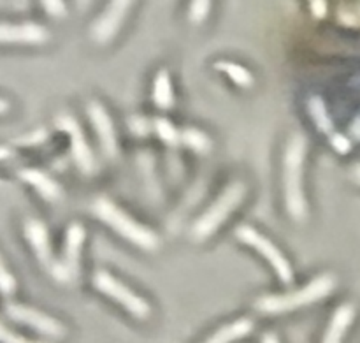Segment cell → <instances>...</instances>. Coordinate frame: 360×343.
I'll return each instance as SVG.
<instances>
[{"mask_svg":"<svg viewBox=\"0 0 360 343\" xmlns=\"http://www.w3.org/2000/svg\"><path fill=\"white\" fill-rule=\"evenodd\" d=\"M306 158V139L302 134H294L285 150L283 189L285 208L292 220L302 222L308 217V203L302 190V168Z\"/></svg>","mask_w":360,"mask_h":343,"instance_id":"6da1fadb","label":"cell"},{"mask_svg":"<svg viewBox=\"0 0 360 343\" xmlns=\"http://www.w3.org/2000/svg\"><path fill=\"white\" fill-rule=\"evenodd\" d=\"M91 213L98 220L104 222L108 227H111L112 231L118 232L122 238H125L127 242L139 247V249L151 252V250H157L160 247V238L150 227L143 225L141 222L134 220L129 213H125L122 208L116 206L108 197H97V199H94V203H91Z\"/></svg>","mask_w":360,"mask_h":343,"instance_id":"7a4b0ae2","label":"cell"},{"mask_svg":"<svg viewBox=\"0 0 360 343\" xmlns=\"http://www.w3.org/2000/svg\"><path fill=\"white\" fill-rule=\"evenodd\" d=\"M334 287H336V278L333 275H320L299 291L287 292V294L262 296L255 301V310H259L260 313H269V316L287 313L292 310L302 308V306L315 305L320 299L327 298L334 291Z\"/></svg>","mask_w":360,"mask_h":343,"instance_id":"3957f363","label":"cell"},{"mask_svg":"<svg viewBox=\"0 0 360 343\" xmlns=\"http://www.w3.org/2000/svg\"><path fill=\"white\" fill-rule=\"evenodd\" d=\"M246 197V185L243 182H234L224 190L220 197L204 211L199 220L192 225V238L195 242H204L218 231L221 224L231 217L234 210L241 206Z\"/></svg>","mask_w":360,"mask_h":343,"instance_id":"277c9868","label":"cell"},{"mask_svg":"<svg viewBox=\"0 0 360 343\" xmlns=\"http://www.w3.org/2000/svg\"><path fill=\"white\" fill-rule=\"evenodd\" d=\"M91 284L97 289L98 292L105 294L108 298L115 299L118 305H122L134 319L137 320H146L151 316V306L148 305V301L144 298H141L139 294L132 291V289L127 287L125 284L118 280V278L112 277L111 273L104 270H98L94 273L91 278Z\"/></svg>","mask_w":360,"mask_h":343,"instance_id":"5b68a950","label":"cell"},{"mask_svg":"<svg viewBox=\"0 0 360 343\" xmlns=\"http://www.w3.org/2000/svg\"><path fill=\"white\" fill-rule=\"evenodd\" d=\"M236 238L241 243H245V245L255 249L264 259L269 261L273 270L276 271L278 278H280L283 284H290V282L294 280V268H292V264L288 263V259L283 256V252H281L269 238H266L262 232H259L255 227H252V225H239V227L236 229Z\"/></svg>","mask_w":360,"mask_h":343,"instance_id":"8992f818","label":"cell"},{"mask_svg":"<svg viewBox=\"0 0 360 343\" xmlns=\"http://www.w3.org/2000/svg\"><path fill=\"white\" fill-rule=\"evenodd\" d=\"M84 238H86V231L81 224L74 222L67 227L65 235V247H63L62 259L56 264L55 271L51 277L60 284H72L79 277V257H81V247H83Z\"/></svg>","mask_w":360,"mask_h":343,"instance_id":"52a82bcc","label":"cell"},{"mask_svg":"<svg viewBox=\"0 0 360 343\" xmlns=\"http://www.w3.org/2000/svg\"><path fill=\"white\" fill-rule=\"evenodd\" d=\"M4 312H6V316L9 317L11 320H14V323L32 328V330H35L37 333L46 335V337L49 338L65 337V326H63L60 320H56L55 317L48 316V313L41 312V310L20 305V303H7V305L4 306Z\"/></svg>","mask_w":360,"mask_h":343,"instance_id":"ba28073f","label":"cell"},{"mask_svg":"<svg viewBox=\"0 0 360 343\" xmlns=\"http://www.w3.org/2000/svg\"><path fill=\"white\" fill-rule=\"evenodd\" d=\"M56 127H58L62 132H65L70 139V157H72L74 164L77 166L83 175L91 176L97 169L95 164V155L91 151L90 144L84 139V134L81 125L77 123V120L70 115H60L56 118Z\"/></svg>","mask_w":360,"mask_h":343,"instance_id":"9c48e42d","label":"cell"},{"mask_svg":"<svg viewBox=\"0 0 360 343\" xmlns=\"http://www.w3.org/2000/svg\"><path fill=\"white\" fill-rule=\"evenodd\" d=\"M132 4L134 0H109L104 13L91 25V41L97 42V44H108V42H111L120 32V28H122Z\"/></svg>","mask_w":360,"mask_h":343,"instance_id":"30bf717a","label":"cell"},{"mask_svg":"<svg viewBox=\"0 0 360 343\" xmlns=\"http://www.w3.org/2000/svg\"><path fill=\"white\" fill-rule=\"evenodd\" d=\"M88 118H90L91 127L97 132L98 141H101L102 151L108 158H116L118 157V137H116L115 125H112V120L109 116V113L105 111L104 106L97 101H90L86 106Z\"/></svg>","mask_w":360,"mask_h":343,"instance_id":"8fae6325","label":"cell"},{"mask_svg":"<svg viewBox=\"0 0 360 343\" xmlns=\"http://www.w3.org/2000/svg\"><path fill=\"white\" fill-rule=\"evenodd\" d=\"M23 229H25V238H27L28 243H30L39 264H41V266L44 268L46 271H49V275H51L53 271H55L58 261H56L55 256H53L51 242H49V235L46 225L42 224L41 220H37V218H28V220L25 222Z\"/></svg>","mask_w":360,"mask_h":343,"instance_id":"7c38bea8","label":"cell"},{"mask_svg":"<svg viewBox=\"0 0 360 343\" xmlns=\"http://www.w3.org/2000/svg\"><path fill=\"white\" fill-rule=\"evenodd\" d=\"M49 39V32L37 23H0V42L16 44H44Z\"/></svg>","mask_w":360,"mask_h":343,"instance_id":"4fadbf2b","label":"cell"},{"mask_svg":"<svg viewBox=\"0 0 360 343\" xmlns=\"http://www.w3.org/2000/svg\"><path fill=\"white\" fill-rule=\"evenodd\" d=\"M18 176H20L25 183L34 187L42 199L49 201V203H56V201L62 199L63 190L62 187H60V183L56 182V180H53L49 175H46L44 171H41V169H20V171H18Z\"/></svg>","mask_w":360,"mask_h":343,"instance_id":"5bb4252c","label":"cell"},{"mask_svg":"<svg viewBox=\"0 0 360 343\" xmlns=\"http://www.w3.org/2000/svg\"><path fill=\"white\" fill-rule=\"evenodd\" d=\"M355 319V306L350 303L341 305L336 312L333 313L329 328H327L326 335H323L322 343H341L343 342L345 335H347L348 328L352 326Z\"/></svg>","mask_w":360,"mask_h":343,"instance_id":"9a60e30c","label":"cell"},{"mask_svg":"<svg viewBox=\"0 0 360 343\" xmlns=\"http://www.w3.org/2000/svg\"><path fill=\"white\" fill-rule=\"evenodd\" d=\"M253 328H255V323L252 319L243 317V319H238L234 323L227 324V326L220 328L217 333L211 335L204 343H232L236 340H241L246 335L252 333Z\"/></svg>","mask_w":360,"mask_h":343,"instance_id":"2e32d148","label":"cell"},{"mask_svg":"<svg viewBox=\"0 0 360 343\" xmlns=\"http://www.w3.org/2000/svg\"><path fill=\"white\" fill-rule=\"evenodd\" d=\"M151 99H153L155 106L160 109H171L174 106V90H172L171 74L169 70L162 69L158 70L157 77L153 81V92H151Z\"/></svg>","mask_w":360,"mask_h":343,"instance_id":"e0dca14e","label":"cell"},{"mask_svg":"<svg viewBox=\"0 0 360 343\" xmlns=\"http://www.w3.org/2000/svg\"><path fill=\"white\" fill-rule=\"evenodd\" d=\"M308 109H309V115H311L313 123L315 127L319 129V132L327 134V136H333L334 134V125H333V120H330L329 111L326 108V102H323L322 97H311L308 102Z\"/></svg>","mask_w":360,"mask_h":343,"instance_id":"ac0fdd59","label":"cell"},{"mask_svg":"<svg viewBox=\"0 0 360 343\" xmlns=\"http://www.w3.org/2000/svg\"><path fill=\"white\" fill-rule=\"evenodd\" d=\"M214 67H217L218 70H221V73L227 74V76L231 77V80L234 81V83L238 85V87L250 88L253 85L252 73H250V70L246 69V67L239 66V63L229 62V60H221V62L214 63Z\"/></svg>","mask_w":360,"mask_h":343,"instance_id":"d6986e66","label":"cell"},{"mask_svg":"<svg viewBox=\"0 0 360 343\" xmlns=\"http://www.w3.org/2000/svg\"><path fill=\"white\" fill-rule=\"evenodd\" d=\"M153 132L171 148L181 146V130L176 129L167 118H153Z\"/></svg>","mask_w":360,"mask_h":343,"instance_id":"ffe728a7","label":"cell"},{"mask_svg":"<svg viewBox=\"0 0 360 343\" xmlns=\"http://www.w3.org/2000/svg\"><path fill=\"white\" fill-rule=\"evenodd\" d=\"M181 143L195 150L197 154H207L213 146L210 137L199 129H181Z\"/></svg>","mask_w":360,"mask_h":343,"instance_id":"44dd1931","label":"cell"},{"mask_svg":"<svg viewBox=\"0 0 360 343\" xmlns=\"http://www.w3.org/2000/svg\"><path fill=\"white\" fill-rule=\"evenodd\" d=\"M213 0H190L188 20L192 25H202L211 13Z\"/></svg>","mask_w":360,"mask_h":343,"instance_id":"7402d4cb","label":"cell"},{"mask_svg":"<svg viewBox=\"0 0 360 343\" xmlns=\"http://www.w3.org/2000/svg\"><path fill=\"white\" fill-rule=\"evenodd\" d=\"M16 278L13 277V273H11L9 270H7V266L4 264L2 257H0V294L4 296H11L14 294V291H16Z\"/></svg>","mask_w":360,"mask_h":343,"instance_id":"603a6c76","label":"cell"},{"mask_svg":"<svg viewBox=\"0 0 360 343\" xmlns=\"http://www.w3.org/2000/svg\"><path fill=\"white\" fill-rule=\"evenodd\" d=\"M129 127L136 136H148L150 132H153V120L143 118V116H132L129 120Z\"/></svg>","mask_w":360,"mask_h":343,"instance_id":"cb8c5ba5","label":"cell"},{"mask_svg":"<svg viewBox=\"0 0 360 343\" xmlns=\"http://www.w3.org/2000/svg\"><path fill=\"white\" fill-rule=\"evenodd\" d=\"M41 4L49 16L53 18L67 16V7L63 0H41Z\"/></svg>","mask_w":360,"mask_h":343,"instance_id":"d4e9b609","label":"cell"},{"mask_svg":"<svg viewBox=\"0 0 360 343\" xmlns=\"http://www.w3.org/2000/svg\"><path fill=\"white\" fill-rule=\"evenodd\" d=\"M329 141H330V144H333V148L338 151V154L347 155L348 151L352 150V141L348 139V137L345 136V134L334 132L333 136L329 137Z\"/></svg>","mask_w":360,"mask_h":343,"instance_id":"484cf974","label":"cell"},{"mask_svg":"<svg viewBox=\"0 0 360 343\" xmlns=\"http://www.w3.org/2000/svg\"><path fill=\"white\" fill-rule=\"evenodd\" d=\"M0 343H41V342H32L28 338L16 335L14 331H11L9 328H6V324L0 323Z\"/></svg>","mask_w":360,"mask_h":343,"instance_id":"4316f807","label":"cell"},{"mask_svg":"<svg viewBox=\"0 0 360 343\" xmlns=\"http://www.w3.org/2000/svg\"><path fill=\"white\" fill-rule=\"evenodd\" d=\"M44 139H46V130H37V132L28 134V136H25V137H20V139H16L14 143L23 144V146H32V144L42 143Z\"/></svg>","mask_w":360,"mask_h":343,"instance_id":"83f0119b","label":"cell"},{"mask_svg":"<svg viewBox=\"0 0 360 343\" xmlns=\"http://www.w3.org/2000/svg\"><path fill=\"white\" fill-rule=\"evenodd\" d=\"M309 7H311L313 16L319 20L327 16V0H309Z\"/></svg>","mask_w":360,"mask_h":343,"instance_id":"f1b7e54d","label":"cell"},{"mask_svg":"<svg viewBox=\"0 0 360 343\" xmlns=\"http://www.w3.org/2000/svg\"><path fill=\"white\" fill-rule=\"evenodd\" d=\"M352 134H354V137L355 139H359L360 141V116L357 120H355L354 122V125H352Z\"/></svg>","mask_w":360,"mask_h":343,"instance_id":"f546056e","label":"cell"},{"mask_svg":"<svg viewBox=\"0 0 360 343\" xmlns=\"http://www.w3.org/2000/svg\"><path fill=\"white\" fill-rule=\"evenodd\" d=\"M260 342L262 343H280V340H278V337L274 333H266Z\"/></svg>","mask_w":360,"mask_h":343,"instance_id":"4dcf8cb0","label":"cell"},{"mask_svg":"<svg viewBox=\"0 0 360 343\" xmlns=\"http://www.w3.org/2000/svg\"><path fill=\"white\" fill-rule=\"evenodd\" d=\"M7 157H13V150L7 146H0V161H4Z\"/></svg>","mask_w":360,"mask_h":343,"instance_id":"1f68e13d","label":"cell"},{"mask_svg":"<svg viewBox=\"0 0 360 343\" xmlns=\"http://www.w3.org/2000/svg\"><path fill=\"white\" fill-rule=\"evenodd\" d=\"M9 111V102L6 99H0V115H6Z\"/></svg>","mask_w":360,"mask_h":343,"instance_id":"d6a6232c","label":"cell"},{"mask_svg":"<svg viewBox=\"0 0 360 343\" xmlns=\"http://www.w3.org/2000/svg\"><path fill=\"white\" fill-rule=\"evenodd\" d=\"M354 178H355V182L360 183V164L354 168Z\"/></svg>","mask_w":360,"mask_h":343,"instance_id":"836d02e7","label":"cell"}]
</instances>
